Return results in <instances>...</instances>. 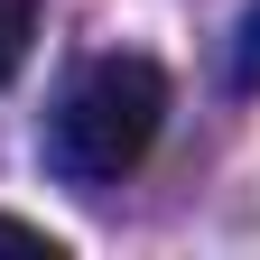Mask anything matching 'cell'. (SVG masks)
<instances>
[{
	"label": "cell",
	"instance_id": "6da1fadb",
	"mask_svg": "<svg viewBox=\"0 0 260 260\" xmlns=\"http://www.w3.org/2000/svg\"><path fill=\"white\" fill-rule=\"evenodd\" d=\"M168 130V75L149 56H93L47 112V168L65 186H121Z\"/></svg>",
	"mask_w": 260,
	"mask_h": 260
},
{
	"label": "cell",
	"instance_id": "3957f363",
	"mask_svg": "<svg viewBox=\"0 0 260 260\" xmlns=\"http://www.w3.org/2000/svg\"><path fill=\"white\" fill-rule=\"evenodd\" d=\"M0 251H28V260H65V233H47V223H19V214H0Z\"/></svg>",
	"mask_w": 260,
	"mask_h": 260
},
{
	"label": "cell",
	"instance_id": "7a4b0ae2",
	"mask_svg": "<svg viewBox=\"0 0 260 260\" xmlns=\"http://www.w3.org/2000/svg\"><path fill=\"white\" fill-rule=\"evenodd\" d=\"M28 47H38V0H0V84L28 65Z\"/></svg>",
	"mask_w": 260,
	"mask_h": 260
},
{
	"label": "cell",
	"instance_id": "277c9868",
	"mask_svg": "<svg viewBox=\"0 0 260 260\" xmlns=\"http://www.w3.org/2000/svg\"><path fill=\"white\" fill-rule=\"evenodd\" d=\"M233 84H242V93H260V0H251L242 28H233Z\"/></svg>",
	"mask_w": 260,
	"mask_h": 260
}]
</instances>
